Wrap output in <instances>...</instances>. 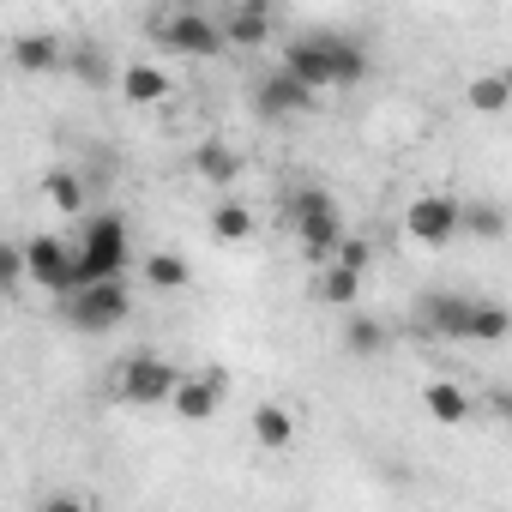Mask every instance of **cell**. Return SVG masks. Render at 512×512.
Segmentation results:
<instances>
[{
  "label": "cell",
  "mask_w": 512,
  "mask_h": 512,
  "mask_svg": "<svg viewBox=\"0 0 512 512\" xmlns=\"http://www.w3.org/2000/svg\"><path fill=\"white\" fill-rule=\"evenodd\" d=\"M284 223L296 229V241H302L308 260L338 266V247H344V217H338V199H332L326 187H296V193L284 199Z\"/></svg>",
  "instance_id": "cell-1"
},
{
  "label": "cell",
  "mask_w": 512,
  "mask_h": 512,
  "mask_svg": "<svg viewBox=\"0 0 512 512\" xmlns=\"http://www.w3.org/2000/svg\"><path fill=\"white\" fill-rule=\"evenodd\" d=\"M121 272H127V223L121 211H91L79 229V290L121 284Z\"/></svg>",
  "instance_id": "cell-2"
},
{
  "label": "cell",
  "mask_w": 512,
  "mask_h": 512,
  "mask_svg": "<svg viewBox=\"0 0 512 512\" xmlns=\"http://www.w3.org/2000/svg\"><path fill=\"white\" fill-rule=\"evenodd\" d=\"M404 235L416 247H452L464 235V199L458 193H416L404 205Z\"/></svg>",
  "instance_id": "cell-3"
},
{
  "label": "cell",
  "mask_w": 512,
  "mask_h": 512,
  "mask_svg": "<svg viewBox=\"0 0 512 512\" xmlns=\"http://www.w3.org/2000/svg\"><path fill=\"white\" fill-rule=\"evenodd\" d=\"M151 37H163L169 49H181V55H223L229 49V37H223V19H211V13H199V7H169V13H157L151 19Z\"/></svg>",
  "instance_id": "cell-4"
},
{
  "label": "cell",
  "mask_w": 512,
  "mask_h": 512,
  "mask_svg": "<svg viewBox=\"0 0 512 512\" xmlns=\"http://www.w3.org/2000/svg\"><path fill=\"white\" fill-rule=\"evenodd\" d=\"M61 308H67V326H73V332L103 338V332L127 326V314H133V290H127V278H121V284H91V290L67 296Z\"/></svg>",
  "instance_id": "cell-5"
},
{
  "label": "cell",
  "mask_w": 512,
  "mask_h": 512,
  "mask_svg": "<svg viewBox=\"0 0 512 512\" xmlns=\"http://www.w3.org/2000/svg\"><path fill=\"white\" fill-rule=\"evenodd\" d=\"M181 368L175 362H163L157 350H139V356H127V368L115 374V392L127 398V404H175V392H181Z\"/></svg>",
  "instance_id": "cell-6"
},
{
  "label": "cell",
  "mask_w": 512,
  "mask_h": 512,
  "mask_svg": "<svg viewBox=\"0 0 512 512\" xmlns=\"http://www.w3.org/2000/svg\"><path fill=\"white\" fill-rule=\"evenodd\" d=\"M25 260H31V284H37V290H55L61 302L79 296V241L31 235V241H25Z\"/></svg>",
  "instance_id": "cell-7"
},
{
  "label": "cell",
  "mask_w": 512,
  "mask_h": 512,
  "mask_svg": "<svg viewBox=\"0 0 512 512\" xmlns=\"http://www.w3.org/2000/svg\"><path fill=\"white\" fill-rule=\"evenodd\" d=\"M290 79H302L314 97L320 91H332L338 79H332V43H326V31H314V37H296L290 49H284V61H278Z\"/></svg>",
  "instance_id": "cell-8"
},
{
  "label": "cell",
  "mask_w": 512,
  "mask_h": 512,
  "mask_svg": "<svg viewBox=\"0 0 512 512\" xmlns=\"http://www.w3.org/2000/svg\"><path fill=\"white\" fill-rule=\"evenodd\" d=\"M314 103H320V97H314L302 79H290L284 67H272L260 85H253V109H260L266 121H284V115H308Z\"/></svg>",
  "instance_id": "cell-9"
},
{
  "label": "cell",
  "mask_w": 512,
  "mask_h": 512,
  "mask_svg": "<svg viewBox=\"0 0 512 512\" xmlns=\"http://www.w3.org/2000/svg\"><path fill=\"white\" fill-rule=\"evenodd\" d=\"M470 308H476V302H464V296H452V290H428V296L416 302V326H422L428 338H470Z\"/></svg>",
  "instance_id": "cell-10"
},
{
  "label": "cell",
  "mask_w": 512,
  "mask_h": 512,
  "mask_svg": "<svg viewBox=\"0 0 512 512\" xmlns=\"http://www.w3.org/2000/svg\"><path fill=\"white\" fill-rule=\"evenodd\" d=\"M223 386H229V374H223V368H205V374H187L169 410H175L181 422H211V416H217V404H223Z\"/></svg>",
  "instance_id": "cell-11"
},
{
  "label": "cell",
  "mask_w": 512,
  "mask_h": 512,
  "mask_svg": "<svg viewBox=\"0 0 512 512\" xmlns=\"http://www.w3.org/2000/svg\"><path fill=\"white\" fill-rule=\"evenodd\" d=\"M13 67L19 73H55V67H67V43L55 31H19L13 37Z\"/></svg>",
  "instance_id": "cell-12"
},
{
  "label": "cell",
  "mask_w": 512,
  "mask_h": 512,
  "mask_svg": "<svg viewBox=\"0 0 512 512\" xmlns=\"http://www.w3.org/2000/svg\"><path fill=\"white\" fill-rule=\"evenodd\" d=\"M223 37H229V49H266L272 43V13L260 0H241V7L223 13Z\"/></svg>",
  "instance_id": "cell-13"
},
{
  "label": "cell",
  "mask_w": 512,
  "mask_h": 512,
  "mask_svg": "<svg viewBox=\"0 0 512 512\" xmlns=\"http://www.w3.org/2000/svg\"><path fill=\"white\" fill-rule=\"evenodd\" d=\"M193 175L211 181V187H235L241 181V151L223 145V139H205V145H193Z\"/></svg>",
  "instance_id": "cell-14"
},
{
  "label": "cell",
  "mask_w": 512,
  "mask_h": 512,
  "mask_svg": "<svg viewBox=\"0 0 512 512\" xmlns=\"http://www.w3.org/2000/svg\"><path fill=\"white\" fill-rule=\"evenodd\" d=\"M253 440H260L266 452H290V446H296V410L266 398L260 410H253Z\"/></svg>",
  "instance_id": "cell-15"
},
{
  "label": "cell",
  "mask_w": 512,
  "mask_h": 512,
  "mask_svg": "<svg viewBox=\"0 0 512 512\" xmlns=\"http://www.w3.org/2000/svg\"><path fill=\"white\" fill-rule=\"evenodd\" d=\"M422 410H428L434 422L458 428V422H470V392H464L458 380H428V386H422Z\"/></svg>",
  "instance_id": "cell-16"
},
{
  "label": "cell",
  "mask_w": 512,
  "mask_h": 512,
  "mask_svg": "<svg viewBox=\"0 0 512 512\" xmlns=\"http://www.w3.org/2000/svg\"><path fill=\"white\" fill-rule=\"evenodd\" d=\"M326 43H332V79H338V91H350V85H362L368 79V49H362V37H338V31H326Z\"/></svg>",
  "instance_id": "cell-17"
},
{
  "label": "cell",
  "mask_w": 512,
  "mask_h": 512,
  "mask_svg": "<svg viewBox=\"0 0 512 512\" xmlns=\"http://www.w3.org/2000/svg\"><path fill=\"white\" fill-rule=\"evenodd\" d=\"M193 284V266L181 260V253H145V290H163V296H175V290H187Z\"/></svg>",
  "instance_id": "cell-18"
},
{
  "label": "cell",
  "mask_w": 512,
  "mask_h": 512,
  "mask_svg": "<svg viewBox=\"0 0 512 512\" xmlns=\"http://www.w3.org/2000/svg\"><path fill=\"white\" fill-rule=\"evenodd\" d=\"M121 97H127V103H139V109L163 103V97H169V79H163V67H145V61L121 67Z\"/></svg>",
  "instance_id": "cell-19"
},
{
  "label": "cell",
  "mask_w": 512,
  "mask_h": 512,
  "mask_svg": "<svg viewBox=\"0 0 512 512\" xmlns=\"http://www.w3.org/2000/svg\"><path fill=\"white\" fill-rule=\"evenodd\" d=\"M464 103H470L476 115H500V109L512 103V73H476V79L464 85Z\"/></svg>",
  "instance_id": "cell-20"
},
{
  "label": "cell",
  "mask_w": 512,
  "mask_h": 512,
  "mask_svg": "<svg viewBox=\"0 0 512 512\" xmlns=\"http://www.w3.org/2000/svg\"><path fill=\"white\" fill-rule=\"evenodd\" d=\"M211 235L229 241V247H235V241H253V211H247L241 199H223V205L211 211Z\"/></svg>",
  "instance_id": "cell-21"
},
{
  "label": "cell",
  "mask_w": 512,
  "mask_h": 512,
  "mask_svg": "<svg viewBox=\"0 0 512 512\" xmlns=\"http://www.w3.org/2000/svg\"><path fill=\"white\" fill-rule=\"evenodd\" d=\"M470 338H476V344H500V338H512V308H500V302H476V308H470Z\"/></svg>",
  "instance_id": "cell-22"
},
{
  "label": "cell",
  "mask_w": 512,
  "mask_h": 512,
  "mask_svg": "<svg viewBox=\"0 0 512 512\" xmlns=\"http://www.w3.org/2000/svg\"><path fill=\"white\" fill-rule=\"evenodd\" d=\"M43 199H49L55 211H85V181H79L73 169H49V175H43Z\"/></svg>",
  "instance_id": "cell-23"
},
{
  "label": "cell",
  "mask_w": 512,
  "mask_h": 512,
  "mask_svg": "<svg viewBox=\"0 0 512 512\" xmlns=\"http://www.w3.org/2000/svg\"><path fill=\"white\" fill-rule=\"evenodd\" d=\"M464 235H476V241H506V211L488 205V199H470V205H464Z\"/></svg>",
  "instance_id": "cell-24"
},
{
  "label": "cell",
  "mask_w": 512,
  "mask_h": 512,
  "mask_svg": "<svg viewBox=\"0 0 512 512\" xmlns=\"http://www.w3.org/2000/svg\"><path fill=\"white\" fill-rule=\"evenodd\" d=\"M314 296H320L326 308H350V302L362 296V278H356V272H344V266H326V272H320V284H314Z\"/></svg>",
  "instance_id": "cell-25"
},
{
  "label": "cell",
  "mask_w": 512,
  "mask_h": 512,
  "mask_svg": "<svg viewBox=\"0 0 512 512\" xmlns=\"http://www.w3.org/2000/svg\"><path fill=\"white\" fill-rule=\"evenodd\" d=\"M344 350H350V356H380V350H386V326L368 320V314H356V320L344 326Z\"/></svg>",
  "instance_id": "cell-26"
},
{
  "label": "cell",
  "mask_w": 512,
  "mask_h": 512,
  "mask_svg": "<svg viewBox=\"0 0 512 512\" xmlns=\"http://www.w3.org/2000/svg\"><path fill=\"white\" fill-rule=\"evenodd\" d=\"M67 67H73L85 85H103V79H109V55H103L97 43H73V49H67Z\"/></svg>",
  "instance_id": "cell-27"
},
{
  "label": "cell",
  "mask_w": 512,
  "mask_h": 512,
  "mask_svg": "<svg viewBox=\"0 0 512 512\" xmlns=\"http://www.w3.org/2000/svg\"><path fill=\"white\" fill-rule=\"evenodd\" d=\"M338 266L362 278V272L374 266V241H368V235H344V247H338Z\"/></svg>",
  "instance_id": "cell-28"
},
{
  "label": "cell",
  "mask_w": 512,
  "mask_h": 512,
  "mask_svg": "<svg viewBox=\"0 0 512 512\" xmlns=\"http://www.w3.org/2000/svg\"><path fill=\"white\" fill-rule=\"evenodd\" d=\"M31 278V260H25V241H7V253H0V284L19 290Z\"/></svg>",
  "instance_id": "cell-29"
},
{
  "label": "cell",
  "mask_w": 512,
  "mask_h": 512,
  "mask_svg": "<svg viewBox=\"0 0 512 512\" xmlns=\"http://www.w3.org/2000/svg\"><path fill=\"white\" fill-rule=\"evenodd\" d=\"M43 512H97L91 500H79V494H49L43 500Z\"/></svg>",
  "instance_id": "cell-30"
},
{
  "label": "cell",
  "mask_w": 512,
  "mask_h": 512,
  "mask_svg": "<svg viewBox=\"0 0 512 512\" xmlns=\"http://www.w3.org/2000/svg\"><path fill=\"white\" fill-rule=\"evenodd\" d=\"M500 410H506V416H512V386H506V392H500Z\"/></svg>",
  "instance_id": "cell-31"
}]
</instances>
